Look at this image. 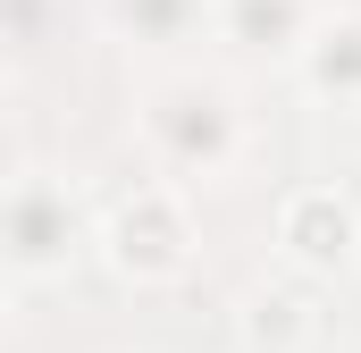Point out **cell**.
<instances>
[{
	"mask_svg": "<svg viewBox=\"0 0 361 353\" xmlns=\"http://www.w3.org/2000/svg\"><path fill=\"white\" fill-rule=\"evenodd\" d=\"M143 135L177 176H219L235 160V92L210 76H169L143 101Z\"/></svg>",
	"mask_w": 361,
	"mask_h": 353,
	"instance_id": "cell-1",
	"label": "cell"
},
{
	"mask_svg": "<svg viewBox=\"0 0 361 353\" xmlns=\"http://www.w3.org/2000/svg\"><path fill=\"white\" fill-rule=\"evenodd\" d=\"M101 244H109V261L126 269V277H177L185 244H193L185 193L177 185H135V193H118L109 219H101Z\"/></svg>",
	"mask_w": 361,
	"mask_h": 353,
	"instance_id": "cell-2",
	"label": "cell"
},
{
	"mask_svg": "<svg viewBox=\"0 0 361 353\" xmlns=\"http://www.w3.org/2000/svg\"><path fill=\"white\" fill-rule=\"evenodd\" d=\"M68 253H76L68 185H51L42 169H17V185H8V261H17V277H51V269H68Z\"/></svg>",
	"mask_w": 361,
	"mask_h": 353,
	"instance_id": "cell-3",
	"label": "cell"
},
{
	"mask_svg": "<svg viewBox=\"0 0 361 353\" xmlns=\"http://www.w3.org/2000/svg\"><path fill=\"white\" fill-rule=\"evenodd\" d=\"M277 244H286L302 269H345L353 244H361V219L328 193V185H302V193L277 210Z\"/></svg>",
	"mask_w": 361,
	"mask_h": 353,
	"instance_id": "cell-4",
	"label": "cell"
},
{
	"mask_svg": "<svg viewBox=\"0 0 361 353\" xmlns=\"http://www.w3.org/2000/svg\"><path fill=\"white\" fill-rule=\"evenodd\" d=\"M294 51H302V85H311V92H336V101H353V92H361V17L311 25Z\"/></svg>",
	"mask_w": 361,
	"mask_h": 353,
	"instance_id": "cell-5",
	"label": "cell"
},
{
	"mask_svg": "<svg viewBox=\"0 0 361 353\" xmlns=\"http://www.w3.org/2000/svg\"><path fill=\"white\" fill-rule=\"evenodd\" d=\"M244 337H252L261 353H294L302 337H311V294H302V286H252Z\"/></svg>",
	"mask_w": 361,
	"mask_h": 353,
	"instance_id": "cell-6",
	"label": "cell"
},
{
	"mask_svg": "<svg viewBox=\"0 0 361 353\" xmlns=\"http://www.w3.org/2000/svg\"><path fill=\"white\" fill-rule=\"evenodd\" d=\"M219 17L235 34H277V42H302V0H219Z\"/></svg>",
	"mask_w": 361,
	"mask_h": 353,
	"instance_id": "cell-7",
	"label": "cell"
},
{
	"mask_svg": "<svg viewBox=\"0 0 361 353\" xmlns=\"http://www.w3.org/2000/svg\"><path fill=\"white\" fill-rule=\"evenodd\" d=\"M193 8H202V0H109V17H118L126 34H143V42L185 34V25H193Z\"/></svg>",
	"mask_w": 361,
	"mask_h": 353,
	"instance_id": "cell-8",
	"label": "cell"
}]
</instances>
